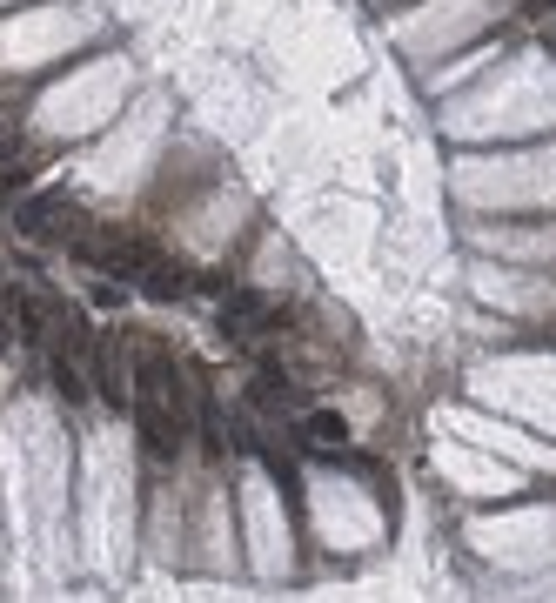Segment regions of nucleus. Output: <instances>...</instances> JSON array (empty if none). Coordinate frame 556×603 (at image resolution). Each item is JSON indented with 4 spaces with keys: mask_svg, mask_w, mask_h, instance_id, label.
I'll return each instance as SVG.
<instances>
[{
    "mask_svg": "<svg viewBox=\"0 0 556 603\" xmlns=\"http://www.w3.org/2000/svg\"><path fill=\"white\" fill-rule=\"evenodd\" d=\"M222 322H228V329H262V322H268V302H262V295H228V302H222Z\"/></svg>",
    "mask_w": 556,
    "mask_h": 603,
    "instance_id": "nucleus-7",
    "label": "nucleus"
},
{
    "mask_svg": "<svg viewBox=\"0 0 556 603\" xmlns=\"http://www.w3.org/2000/svg\"><path fill=\"white\" fill-rule=\"evenodd\" d=\"M88 255L101 268H108V275H121V282H141V275H148V268L161 262L155 248L148 242H128V235H108V242H88Z\"/></svg>",
    "mask_w": 556,
    "mask_h": 603,
    "instance_id": "nucleus-2",
    "label": "nucleus"
},
{
    "mask_svg": "<svg viewBox=\"0 0 556 603\" xmlns=\"http://www.w3.org/2000/svg\"><path fill=\"white\" fill-rule=\"evenodd\" d=\"M302 436H309L315 449H342L349 443V423H342L335 409H309V416H302Z\"/></svg>",
    "mask_w": 556,
    "mask_h": 603,
    "instance_id": "nucleus-3",
    "label": "nucleus"
},
{
    "mask_svg": "<svg viewBox=\"0 0 556 603\" xmlns=\"http://www.w3.org/2000/svg\"><path fill=\"white\" fill-rule=\"evenodd\" d=\"M282 402H289V389H282L275 376H262V382H255V409H282Z\"/></svg>",
    "mask_w": 556,
    "mask_h": 603,
    "instance_id": "nucleus-10",
    "label": "nucleus"
},
{
    "mask_svg": "<svg viewBox=\"0 0 556 603\" xmlns=\"http://www.w3.org/2000/svg\"><path fill=\"white\" fill-rule=\"evenodd\" d=\"M14 315H21V335H27V342H47V335H54V315H61V309H47L41 295H14Z\"/></svg>",
    "mask_w": 556,
    "mask_h": 603,
    "instance_id": "nucleus-4",
    "label": "nucleus"
},
{
    "mask_svg": "<svg viewBox=\"0 0 556 603\" xmlns=\"http://www.w3.org/2000/svg\"><path fill=\"white\" fill-rule=\"evenodd\" d=\"M134 423H141L148 456H175L181 449L188 389H181V369L168 362V349H141V362H134Z\"/></svg>",
    "mask_w": 556,
    "mask_h": 603,
    "instance_id": "nucleus-1",
    "label": "nucleus"
},
{
    "mask_svg": "<svg viewBox=\"0 0 556 603\" xmlns=\"http://www.w3.org/2000/svg\"><path fill=\"white\" fill-rule=\"evenodd\" d=\"M141 289L155 295V302H175V295L188 289V275H181L175 262H155V268H148V275H141Z\"/></svg>",
    "mask_w": 556,
    "mask_h": 603,
    "instance_id": "nucleus-8",
    "label": "nucleus"
},
{
    "mask_svg": "<svg viewBox=\"0 0 556 603\" xmlns=\"http://www.w3.org/2000/svg\"><path fill=\"white\" fill-rule=\"evenodd\" d=\"M54 382H61V396H67V402H81V396H88V376H81V362H67V356L54 362Z\"/></svg>",
    "mask_w": 556,
    "mask_h": 603,
    "instance_id": "nucleus-9",
    "label": "nucleus"
},
{
    "mask_svg": "<svg viewBox=\"0 0 556 603\" xmlns=\"http://www.w3.org/2000/svg\"><path fill=\"white\" fill-rule=\"evenodd\" d=\"M94 389L108 402H128V389H121V356H114L108 342H94Z\"/></svg>",
    "mask_w": 556,
    "mask_h": 603,
    "instance_id": "nucleus-6",
    "label": "nucleus"
},
{
    "mask_svg": "<svg viewBox=\"0 0 556 603\" xmlns=\"http://www.w3.org/2000/svg\"><path fill=\"white\" fill-rule=\"evenodd\" d=\"M543 34H550V47H556V14H550V27H543Z\"/></svg>",
    "mask_w": 556,
    "mask_h": 603,
    "instance_id": "nucleus-12",
    "label": "nucleus"
},
{
    "mask_svg": "<svg viewBox=\"0 0 556 603\" xmlns=\"http://www.w3.org/2000/svg\"><path fill=\"white\" fill-rule=\"evenodd\" d=\"M21 188H27V168L7 155V161H0V195H21Z\"/></svg>",
    "mask_w": 556,
    "mask_h": 603,
    "instance_id": "nucleus-11",
    "label": "nucleus"
},
{
    "mask_svg": "<svg viewBox=\"0 0 556 603\" xmlns=\"http://www.w3.org/2000/svg\"><path fill=\"white\" fill-rule=\"evenodd\" d=\"M61 215H67V195H34L21 208V228H27V235H54V222H61Z\"/></svg>",
    "mask_w": 556,
    "mask_h": 603,
    "instance_id": "nucleus-5",
    "label": "nucleus"
}]
</instances>
